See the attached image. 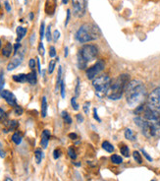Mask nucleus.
Masks as SVG:
<instances>
[{"mask_svg":"<svg viewBox=\"0 0 160 181\" xmlns=\"http://www.w3.org/2000/svg\"><path fill=\"white\" fill-rule=\"evenodd\" d=\"M0 121H2L4 123H6L7 121V114L2 108H0Z\"/></svg>","mask_w":160,"mask_h":181,"instance_id":"c85d7f7f","label":"nucleus"},{"mask_svg":"<svg viewBox=\"0 0 160 181\" xmlns=\"http://www.w3.org/2000/svg\"><path fill=\"white\" fill-rule=\"evenodd\" d=\"M4 181H13V180H12V179H11V178H10V177H7V178H6V179H5Z\"/></svg>","mask_w":160,"mask_h":181,"instance_id":"bf43d9fd","label":"nucleus"},{"mask_svg":"<svg viewBox=\"0 0 160 181\" xmlns=\"http://www.w3.org/2000/svg\"><path fill=\"white\" fill-rule=\"evenodd\" d=\"M70 16H71V11L68 9V10H67V18H66V21H65V26L68 25L69 20H70Z\"/></svg>","mask_w":160,"mask_h":181,"instance_id":"de8ad7c7","label":"nucleus"},{"mask_svg":"<svg viewBox=\"0 0 160 181\" xmlns=\"http://www.w3.org/2000/svg\"><path fill=\"white\" fill-rule=\"evenodd\" d=\"M50 137H51V134H50L49 130H47V129L43 130L42 134H41V140H40V146L42 147V149L47 148Z\"/></svg>","mask_w":160,"mask_h":181,"instance_id":"f8f14e48","label":"nucleus"},{"mask_svg":"<svg viewBox=\"0 0 160 181\" xmlns=\"http://www.w3.org/2000/svg\"><path fill=\"white\" fill-rule=\"evenodd\" d=\"M79 52L86 62H89L96 59L98 54V48L93 44H86L84 45L82 49Z\"/></svg>","mask_w":160,"mask_h":181,"instance_id":"423d86ee","label":"nucleus"},{"mask_svg":"<svg viewBox=\"0 0 160 181\" xmlns=\"http://www.w3.org/2000/svg\"><path fill=\"white\" fill-rule=\"evenodd\" d=\"M30 20H33V12L30 13Z\"/></svg>","mask_w":160,"mask_h":181,"instance_id":"4d7b16f0","label":"nucleus"},{"mask_svg":"<svg viewBox=\"0 0 160 181\" xmlns=\"http://www.w3.org/2000/svg\"><path fill=\"white\" fill-rule=\"evenodd\" d=\"M36 62H38V72L41 73V68H40V61H39L38 58H36Z\"/></svg>","mask_w":160,"mask_h":181,"instance_id":"5fc2aeb1","label":"nucleus"},{"mask_svg":"<svg viewBox=\"0 0 160 181\" xmlns=\"http://www.w3.org/2000/svg\"><path fill=\"white\" fill-rule=\"evenodd\" d=\"M68 51H69V49H68V47L66 46V47H65V54H64V56H65V57H67V56H68V53H69Z\"/></svg>","mask_w":160,"mask_h":181,"instance_id":"6e6d98bb","label":"nucleus"},{"mask_svg":"<svg viewBox=\"0 0 160 181\" xmlns=\"http://www.w3.org/2000/svg\"><path fill=\"white\" fill-rule=\"evenodd\" d=\"M120 152H121V154L123 155V157H130V150H129L128 146L122 145L121 148H120Z\"/></svg>","mask_w":160,"mask_h":181,"instance_id":"bb28decb","label":"nucleus"},{"mask_svg":"<svg viewBox=\"0 0 160 181\" xmlns=\"http://www.w3.org/2000/svg\"><path fill=\"white\" fill-rule=\"evenodd\" d=\"M0 7H1V6H0Z\"/></svg>","mask_w":160,"mask_h":181,"instance_id":"0e129e2a","label":"nucleus"},{"mask_svg":"<svg viewBox=\"0 0 160 181\" xmlns=\"http://www.w3.org/2000/svg\"><path fill=\"white\" fill-rule=\"evenodd\" d=\"M27 82L30 85L36 84V73L35 71L30 72L27 75Z\"/></svg>","mask_w":160,"mask_h":181,"instance_id":"6ab92c4d","label":"nucleus"},{"mask_svg":"<svg viewBox=\"0 0 160 181\" xmlns=\"http://www.w3.org/2000/svg\"><path fill=\"white\" fill-rule=\"evenodd\" d=\"M5 152L3 151V146H2V143L0 142V157H2V158H4L5 157Z\"/></svg>","mask_w":160,"mask_h":181,"instance_id":"a18cd8bd","label":"nucleus"},{"mask_svg":"<svg viewBox=\"0 0 160 181\" xmlns=\"http://www.w3.org/2000/svg\"><path fill=\"white\" fill-rule=\"evenodd\" d=\"M60 92H61V97L64 98H65V84H64L63 81H62V83H61V86H60Z\"/></svg>","mask_w":160,"mask_h":181,"instance_id":"a19ab883","label":"nucleus"},{"mask_svg":"<svg viewBox=\"0 0 160 181\" xmlns=\"http://www.w3.org/2000/svg\"><path fill=\"white\" fill-rule=\"evenodd\" d=\"M80 79L77 78V85H76V89H75V93H76V97H78L80 95Z\"/></svg>","mask_w":160,"mask_h":181,"instance_id":"58836bf2","label":"nucleus"},{"mask_svg":"<svg viewBox=\"0 0 160 181\" xmlns=\"http://www.w3.org/2000/svg\"><path fill=\"white\" fill-rule=\"evenodd\" d=\"M104 68H105V62L103 60H98L94 65H92L91 67L86 69V77L89 80H93L100 72L103 71Z\"/></svg>","mask_w":160,"mask_h":181,"instance_id":"0eeeda50","label":"nucleus"},{"mask_svg":"<svg viewBox=\"0 0 160 181\" xmlns=\"http://www.w3.org/2000/svg\"><path fill=\"white\" fill-rule=\"evenodd\" d=\"M77 120H78V122H80V123L84 122V117H83V115H82V114H77Z\"/></svg>","mask_w":160,"mask_h":181,"instance_id":"603ef678","label":"nucleus"},{"mask_svg":"<svg viewBox=\"0 0 160 181\" xmlns=\"http://www.w3.org/2000/svg\"><path fill=\"white\" fill-rule=\"evenodd\" d=\"M129 83H130V76L128 74H121L114 81H111L110 87H109L105 95L110 100H120L126 90V88H127Z\"/></svg>","mask_w":160,"mask_h":181,"instance_id":"f03ea898","label":"nucleus"},{"mask_svg":"<svg viewBox=\"0 0 160 181\" xmlns=\"http://www.w3.org/2000/svg\"><path fill=\"white\" fill-rule=\"evenodd\" d=\"M38 52H39V54L42 56H44V54H45V49H44L42 42H39V44H38Z\"/></svg>","mask_w":160,"mask_h":181,"instance_id":"473e14b6","label":"nucleus"},{"mask_svg":"<svg viewBox=\"0 0 160 181\" xmlns=\"http://www.w3.org/2000/svg\"><path fill=\"white\" fill-rule=\"evenodd\" d=\"M111 80L106 74H102L92 80V86L98 94H106L110 87Z\"/></svg>","mask_w":160,"mask_h":181,"instance_id":"20e7f679","label":"nucleus"},{"mask_svg":"<svg viewBox=\"0 0 160 181\" xmlns=\"http://www.w3.org/2000/svg\"><path fill=\"white\" fill-rule=\"evenodd\" d=\"M29 66H30V69H35V60L33 58H32V59H30V61H29Z\"/></svg>","mask_w":160,"mask_h":181,"instance_id":"37998d69","label":"nucleus"},{"mask_svg":"<svg viewBox=\"0 0 160 181\" xmlns=\"http://www.w3.org/2000/svg\"><path fill=\"white\" fill-rule=\"evenodd\" d=\"M5 8H6L7 12H10V11H11V7H10L9 3H8L7 1H5Z\"/></svg>","mask_w":160,"mask_h":181,"instance_id":"864d4df0","label":"nucleus"},{"mask_svg":"<svg viewBox=\"0 0 160 181\" xmlns=\"http://www.w3.org/2000/svg\"><path fill=\"white\" fill-rule=\"evenodd\" d=\"M35 162L38 165H40L41 160H42L43 157V152L41 151V149H36L35 152Z\"/></svg>","mask_w":160,"mask_h":181,"instance_id":"aec40b11","label":"nucleus"},{"mask_svg":"<svg viewBox=\"0 0 160 181\" xmlns=\"http://www.w3.org/2000/svg\"><path fill=\"white\" fill-rule=\"evenodd\" d=\"M151 181H155V180H151Z\"/></svg>","mask_w":160,"mask_h":181,"instance_id":"e2e57ef3","label":"nucleus"},{"mask_svg":"<svg viewBox=\"0 0 160 181\" xmlns=\"http://www.w3.org/2000/svg\"><path fill=\"white\" fill-rule=\"evenodd\" d=\"M22 140H23V138H22V135L20 134L19 132L14 133L12 136V141L16 144V145H20V144L22 143Z\"/></svg>","mask_w":160,"mask_h":181,"instance_id":"b1692460","label":"nucleus"},{"mask_svg":"<svg viewBox=\"0 0 160 181\" xmlns=\"http://www.w3.org/2000/svg\"><path fill=\"white\" fill-rule=\"evenodd\" d=\"M49 56L51 58H54L56 56V49L54 46H50L49 47Z\"/></svg>","mask_w":160,"mask_h":181,"instance_id":"c9c22d12","label":"nucleus"},{"mask_svg":"<svg viewBox=\"0 0 160 181\" xmlns=\"http://www.w3.org/2000/svg\"><path fill=\"white\" fill-rule=\"evenodd\" d=\"M59 38H60V32L58 30H55L54 33H53V41H57Z\"/></svg>","mask_w":160,"mask_h":181,"instance_id":"79ce46f5","label":"nucleus"},{"mask_svg":"<svg viewBox=\"0 0 160 181\" xmlns=\"http://www.w3.org/2000/svg\"><path fill=\"white\" fill-rule=\"evenodd\" d=\"M74 165H77V166H81V163H80V162H74Z\"/></svg>","mask_w":160,"mask_h":181,"instance_id":"052dcab7","label":"nucleus"},{"mask_svg":"<svg viewBox=\"0 0 160 181\" xmlns=\"http://www.w3.org/2000/svg\"><path fill=\"white\" fill-rule=\"evenodd\" d=\"M125 92L127 103L132 107L141 105V103L144 100L145 95H147V90H145L144 84L137 80L130 81Z\"/></svg>","mask_w":160,"mask_h":181,"instance_id":"f257e3e1","label":"nucleus"},{"mask_svg":"<svg viewBox=\"0 0 160 181\" xmlns=\"http://www.w3.org/2000/svg\"><path fill=\"white\" fill-rule=\"evenodd\" d=\"M56 6H57V4H56V0H46L45 7H44L45 13L48 16H52L56 10Z\"/></svg>","mask_w":160,"mask_h":181,"instance_id":"9b49d317","label":"nucleus"},{"mask_svg":"<svg viewBox=\"0 0 160 181\" xmlns=\"http://www.w3.org/2000/svg\"><path fill=\"white\" fill-rule=\"evenodd\" d=\"M56 61H57V60H54V59H52V60L49 62V65H48V73H49V74H51V73L54 71V67H55Z\"/></svg>","mask_w":160,"mask_h":181,"instance_id":"c756f323","label":"nucleus"},{"mask_svg":"<svg viewBox=\"0 0 160 181\" xmlns=\"http://www.w3.org/2000/svg\"><path fill=\"white\" fill-rule=\"evenodd\" d=\"M102 149L107 152H114V147L112 146V144L110 142H108V141H104V142L102 143Z\"/></svg>","mask_w":160,"mask_h":181,"instance_id":"5701e85b","label":"nucleus"},{"mask_svg":"<svg viewBox=\"0 0 160 181\" xmlns=\"http://www.w3.org/2000/svg\"><path fill=\"white\" fill-rule=\"evenodd\" d=\"M147 106L153 111L160 113V88L154 89L148 95Z\"/></svg>","mask_w":160,"mask_h":181,"instance_id":"39448f33","label":"nucleus"},{"mask_svg":"<svg viewBox=\"0 0 160 181\" xmlns=\"http://www.w3.org/2000/svg\"><path fill=\"white\" fill-rule=\"evenodd\" d=\"M47 115V100L45 97L42 98V100H41V116L43 118L46 117Z\"/></svg>","mask_w":160,"mask_h":181,"instance_id":"a211bd4d","label":"nucleus"},{"mask_svg":"<svg viewBox=\"0 0 160 181\" xmlns=\"http://www.w3.org/2000/svg\"><path fill=\"white\" fill-rule=\"evenodd\" d=\"M93 117H94L95 120L98 121V122H101V119H100V118L98 117V115H97V110H96V108H93Z\"/></svg>","mask_w":160,"mask_h":181,"instance_id":"49530a36","label":"nucleus"},{"mask_svg":"<svg viewBox=\"0 0 160 181\" xmlns=\"http://www.w3.org/2000/svg\"><path fill=\"white\" fill-rule=\"evenodd\" d=\"M68 155H69V157L72 158V160H76V158H77V155H76V152H75L74 149L73 148L68 149Z\"/></svg>","mask_w":160,"mask_h":181,"instance_id":"2f4dec72","label":"nucleus"},{"mask_svg":"<svg viewBox=\"0 0 160 181\" xmlns=\"http://www.w3.org/2000/svg\"><path fill=\"white\" fill-rule=\"evenodd\" d=\"M86 63H88V62L82 57V55H81L80 52H79L78 53V67H79V69H85V68L86 67Z\"/></svg>","mask_w":160,"mask_h":181,"instance_id":"4be33fe9","label":"nucleus"},{"mask_svg":"<svg viewBox=\"0 0 160 181\" xmlns=\"http://www.w3.org/2000/svg\"><path fill=\"white\" fill-rule=\"evenodd\" d=\"M14 111H15V114L16 115H22L23 114V108H22L21 106H19L18 104H17V105L15 106V110H14Z\"/></svg>","mask_w":160,"mask_h":181,"instance_id":"f704fd0d","label":"nucleus"},{"mask_svg":"<svg viewBox=\"0 0 160 181\" xmlns=\"http://www.w3.org/2000/svg\"><path fill=\"white\" fill-rule=\"evenodd\" d=\"M20 46H21V44H20L19 42H17L15 44V46H14V54H17V53H18V49Z\"/></svg>","mask_w":160,"mask_h":181,"instance_id":"09e8293b","label":"nucleus"},{"mask_svg":"<svg viewBox=\"0 0 160 181\" xmlns=\"http://www.w3.org/2000/svg\"><path fill=\"white\" fill-rule=\"evenodd\" d=\"M0 48H1V41H0Z\"/></svg>","mask_w":160,"mask_h":181,"instance_id":"680f3d73","label":"nucleus"},{"mask_svg":"<svg viewBox=\"0 0 160 181\" xmlns=\"http://www.w3.org/2000/svg\"><path fill=\"white\" fill-rule=\"evenodd\" d=\"M45 38H46V41H51V26L47 27V30H46V33H45Z\"/></svg>","mask_w":160,"mask_h":181,"instance_id":"7c9ffc66","label":"nucleus"},{"mask_svg":"<svg viewBox=\"0 0 160 181\" xmlns=\"http://www.w3.org/2000/svg\"><path fill=\"white\" fill-rule=\"evenodd\" d=\"M69 138H70V139H72V140H76L78 138V135L76 134V133H70V134H69Z\"/></svg>","mask_w":160,"mask_h":181,"instance_id":"8fccbe9b","label":"nucleus"},{"mask_svg":"<svg viewBox=\"0 0 160 181\" xmlns=\"http://www.w3.org/2000/svg\"><path fill=\"white\" fill-rule=\"evenodd\" d=\"M23 58H24V55L21 54V53H17L15 54V56L13 57V59L11 60L9 63L7 65V70L8 71H12V70L16 69L19 65H21V63L23 62Z\"/></svg>","mask_w":160,"mask_h":181,"instance_id":"9d476101","label":"nucleus"},{"mask_svg":"<svg viewBox=\"0 0 160 181\" xmlns=\"http://www.w3.org/2000/svg\"><path fill=\"white\" fill-rule=\"evenodd\" d=\"M125 138L127 140H130V141H135L136 140V134L134 133L133 130L131 129H126L125 130Z\"/></svg>","mask_w":160,"mask_h":181,"instance_id":"412c9836","label":"nucleus"},{"mask_svg":"<svg viewBox=\"0 0 160 181\" xmlns=\"http://www.w3.org/2000/svg\"><path fill=\"white\" fill-rule=\"evenodd\" d=\"M13 80L17 83H26L27 82V75L26 74H17L13 76Z\"/></svg>","mask_w":160,"mask_h":181,"instance_id":"dca6fc26","label":"nucleus"},{"mask_svg":"<svg viewBox=\"0 0 160 181\" xmlns=\"http://www.w3.org/2000/svg\"><path fill=\"white\" fill-rule=\"evenodd\" d=\"M6 125H7V129L4 130V132H8V131H13V130H16L18 128V122L16 120H11V121H8L6 122Z\"/></svg>","mask_w":160,"mask_h":181,"instance_id":"2eb2a0df","label":"nucleus"},{"mask_svg":"<svg viewBox=\"0 0 160 181\" xmlns=\"http://www.w3.org/2000/svg\"><path fill=\"white\" fill-rule=\"evenodd\" d=\"M89 104H91V103H89L88 101L84 104V110H85L86 113H88V106H89Z\"/></svg>","mask_w":160,"mask_h":181,"instance_id":"3c124183","label":"nucleus"},{"mask_svg":"<svg viewBox=\"0 0 160 181\" xmlns=\"http://www.w3.org/2000/svg\"><path fill=\"white\" fill-rule=\"evenodd\" d=\"M57 81H56V86H55V92H58L59 88L61 86V83H62V80H61V78H62V67L59 66L58 68V74H57Z\"/></svg>","mask_w":160,"mask_h":181,"instance_id":"f3484780","label":"nucleus"},{"mask_svg":"<svg viewBox=\"0 0 160 181\" xmlns=\"http://www.w3.org/2000/svg\"><path fill=\"white\" fill-rule=\"evenodd\" d=\"M110 160L114 165H120V163H122V162H123V158L118 155H112Z\"/></svg>","mask_w":160,"mask_h":181,"instance_id":"393cba45","label":"nucleus"},{"mask_svg":"<svg viewBox=\"0 0 160 181\" xmlns=\"http://www.w3.org/2000/svg\"><path fill=\"white\" fill-rule=\"evenodd\" d=\"M71 104H72V106H73V108H74L75 110H78L79 109V104L76 101V98H72V100H71Z\"/></svg>","mask_w":160,"mask_h":181,"instance_id":"ea45409f","label":"nucleus"},{"mask_svg":"<svg viewBox=\"0 0 160 181\" xmlns=\"http://www.w3.org/2000/svg\"><path fill=\"white\" fill-rule=\"evenodd\" d=\"M68 2H69V0H62L63 4H68Z\"/></svg>","mask_w":160,"mask_h":181,"instance_id":"13d9d810","label":"nucleus"},{"mask_svg":"<svg viewBox=\"0 0 160 181\" xmlns=\"http://www.w3.org/2000/svg\"><path fill=\"white\" fill-rule=\"evenodd\" d=\"M4 86V78H3V72H0V93L3 90Z\"/></svg>","mask_w":160,"mask_h":181,"instance_id":"4c0bfd02","label":"nucleus"},{"mask_svg":"<svg viewBox=\"0 0 160 181\" xmlns=\"http://www.w3.org/2000/svg\"><path fill=\"white\" fill-rule=\"evenodd\" d=\"M74 14L77 17H83L86 13V0H72Z\"/></svg>","mask_w":160,"mask_h":181,"instance_id":"6e6552de","label":"nucleus"},{"mask_svg":"<svg viewBox=\"0 0 160 181\" xmlns=\"http://www.w3.org/2000/svg\"><path fill=\"white\" fill-rule=\"evenodd\" d=\"M44 30H45V24L42 22L40 25V31H39V33H40V39L42 41L43 38H44Z\"/></svg>","mask_w":160,"mask_h":181,"instance_id":"72a5a7b5","label":"nucleus"},{"mask_svg":"<svg viewBox=\"0 0 160 181\" xmlns=\"http://www.w3.org/2000/svg\"><path fill=\"white\" fill-rule=\"evenodd\" d=\"M142 154H144V155L145 157V158H147V160H148V162H152V157H151L150 155H148L147 152L144 151V150H142Z\"/></svg>","mask_w":160,"mask_h":181,"instance_id":"c03bdc74","label":"nucleus"},{"mask_svg":"<svg viewBox=\"0 0 160 181\" xmlns=\"http://www.w3.org/2000/svg\"><path fill=\"white\" fill-rule=\"evenodd\" d=\"M99 36H100V32L98 31L97 27L91 24L83 25L79 29L77 33H76V39L79 42H82V43L95 41V39L99 38Z\"/></svg>","mask_w":160,"mask_h":181,"instance_id":"7ed1b4c3","label":"nucleus"},{"mask_svg":"<svg viewBox=\"0 0 160 181\" xmlns=\"http://www.w3.org/2000/svg\"><path fill=\"white\" fill-rule=\"evenodd\" d=\"M16 32H17V39H16V41L17 42H19L20 43V41H22V39L24 38V36H26V33H27V29L26 28H24V27H18L17 28V30H16Z\"/></svg>","mask_w":160,"mask_h":181,"instance_id":"ddd939ff","label":"nucleus"},{"mask_svg":"<svg viewBox=\"0 0 160 181\" xmlns=\"http://www.w3.org/2000/svg\"><path fill=\"white\" fill-rule=\"evenodd\" d=\"M133 157H134V160H136L137 163H139V165H141V163L142 162V155H141V154H139V152H137V151H135V152H133Z\"/></svg>","mask_w":160,"mask_h":181,"instance_id":"cd10ccee","label":"nucleus"},{"mask_svg":"<svg viewBox=\"0 0 160 181\" xmlns=\"http://www.w3.org/2000/svg\"><path fill=\"white\" fill-rule=\"evenodd\" d=\"M1 97L6 100V103L9 104L11 106H14L15 107L17 105V100H16V97L14 95L13 93H11L10 90H2V92L0 93Z\"/></svg>","mask_w":160,"mask_h":181,"instance_id":"1a4fd4ad","label":"nucleus"},{"mask_svg":"<svg viewBox=\"0 0 160 181\" xmlns=\"http://www.w3.org/2000/svg\"><path fill=\"white\" fill-rule=\"evenodd\" d=\"M61 116H62L63 120L65 121V123H67V124H71V123H72V118H71V116H70L69 113L67 112V111H65V110L61 112Z\"/></svg>","mask_w":160,"mask_h":181,"instance_id":"a878e982","label":"nucleus"},{"mask_svg":"<svg viewBox=\"0 0 160 181\" xmlns=\"http://www.w3.org/2000/svg\"><path fill=\"white\" fill-rule=\"evenodd\" d=\"M12 51H13V45L11 44L10 42H7V43L5 44V46L3 47V49H2V54H3L5 57H9Z\"/></svg>","mask_w":160,"mask_h":181,"instance_id":"4468645a","label":"nucleus"},{"mask_svg":"<svg viewBox=\"0 0 160 181\" xmlns=\"http://www.w3.org/2000/svg\"><path fill=\"white\" fill-rule=\"evenodd\" d=\"M61 155V151L59 149H55L54 151H53V157L55 158V160H58L59 157H60Z\"/></svg>","mask_w":160,"mask_h":181,"instance_id":"e433bc0d","label":"nucleus"}]
</instances>
